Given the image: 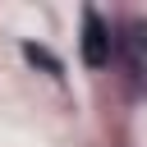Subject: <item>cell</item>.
I'll return each instance as SVG.
<instances>
[{
  "mask_svg": "<svg viewBox=\"0 0 147 147\" xmlns=\"http://www.w3.org/2000/svg\"><path fill=\"white\" fill-rule=\"evenodd\" d=\"M23 55H28L32 64H41V69H51V74H60V60H55V55H46V51H37V46H23Z\"/></svg>",
  "mask_w": 147,
  "mask_h": 147,
  "instance_id": "3",
  "label": "cell"
},
{
  "mask_svg": "<svg viewBox=\"0 0 147 147\" xmlns=\"http://www.w3.org/2000/svg\"><path fill=\"white\" fill-rule=\"evenodd\" d=\"M115 60V37H110V28L101 23V14H83V64L87 69H106Z\"/></svg>",
  "mask_w": 147,
  "mask_h": 147,
  "instance_id": "2",
  "label": "cell"
},
{
  "mask_svg": "<svg viewBox=\"0 0 147 147\" xmlns=\"http://www.w3.org/2000/svg\"><path fill=\"white\" fill-rule=\"evenodd\" d=\"M115 55H119V64L129 74V92H138L142 87V74H147V23L142 18H129L124 23V32L115 37Z\"/></svg>",
  "mask_w": 147,
  "mask_h": 147,
  "instance_id": "1",
  "label": "cell"
}]
</instances>
